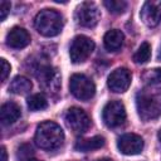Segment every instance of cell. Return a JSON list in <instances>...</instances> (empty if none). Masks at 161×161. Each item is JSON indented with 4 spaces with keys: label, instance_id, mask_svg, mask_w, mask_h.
<instances>
[{
    "label": "cell",
    "instance_id": "obj_1",
    "mask_svg": "<svg viewBox=\"0 0 161 161\" xmlns=\"http://www.w3.org/2000/svg\"><path fill=\"white\" fill-rule=\"evenodd\" d=\"M136 107L138 116L143 121H150L161 116V87L146 86L136 94Z\"/></svg>",
    "mask_w": 161,
    "mask_h": 161
},
{
    "label": "cell",
    "instance_id": "obj_2",
    "mask_svg": "<svg viewBox=\"0 0 161 161\" xmlns=\"http://www.w3.org/2000/svg\"><path fill=\"white\" fill-rule=\"evenodd\" d=\"M34 141L40 148L52 151L63 145L64 133L59 125L52 121H45L36 127Z\"/></svg>",
    "mask_w": 161,
    "mask_h": 161
},
{
    "label": "cell",
    "instance_id": "obj_3",
    "mask_svg": "<svg viewBox=\"0 0 161 161\" xmlns=\"http://www.w3.org/2000/svg\"><path fill=\"white\" fill-rule=\"evenodd\" d=\"M31 72L36 77L42 88L48 93H57L60 88V73L52 64L36 60L31 65Z\"/></svg>",
    "mask_w": 161,
    "mask_h": 161
},
{
    "label": "cell",
    "instance_id": "obj_4",
    "mask_svg": "<svg viewBox=\"0 0 161 161\" xmlns=\"http://www.w3.org/2000/svg\"><path fill=\"white\" fill-rule=\"evenodd\" d=\"M34 26L44 36H55L63 29V16L54 9H43L36 14Z\"/></svg>",
    "mask_w": 161,
    "mask_h": 161
},
{
    "label": "cell",
    "instance_id": "obj_5",
    "mask_svg": "<svg viewBox=\"0 0 161 161\" xmlns=\"http://www.w3.org/2000/svg\"><path fill=\"white\" fill-rule=\"evenodd\" d=\"M69 89L70 93L82 101L91 99L96 93V86L91 78L84 74H73L69 79Z\"/></svg>",
    "mask_w": 161,
    "mask_h": 161
},
{
    "label": "cell",
    "instance_id": "obj_6",
    "mask_svg": "<svg viewBox=\"0 0 161 161\" xmlns=\"http://www.w3.org/2000/svg\"><path fill=\"white\" fill-rule=\"evenodd\" d=\"M94 50V42L86 35H77L69 47V57L73 63L84 62Z\"/></svg>",
    "mask_w": 161,
    "mask_h": 161
},
{
    "label": "cell",
    "instance_id": "obj_7",
    "mask_svg": "<svg viewBox=\"0 0 161 161\" xmlns=\"http://www.w3.org/2000/svg\"><path fill=\"white\" fill-rule=\"evenodd\" d=\"M74 18H75V21L80 26L93 28L94 25H97L99 18H101V13H99V10L94 3L84 1L77 6L75 13H74Z\"/></svg>",
    "mask_w": 161,
    "mask_h": 161
},
{
    "label": "cell",
    "instance_id": "obj_8",
    "mask_svg": "<svg viewBox=\"0 0 161 161\" xmlns=\"http://www.w3.org/2000/svg\"><path fill=\"white\" fill-rule=\"evenodd\" d=\"M103 122L108 127H118L126 121V109L122 102L111 101L108 102L102 111Z\"/></svg>",
    "mask_w": 161,
    "mask_h": 161
},
{
    "label": "cell",
    "instance_id": "obj_9",
    "mask_svg": "<svg viewBox=\"0 0 161 161\" xmlns=\"http://www.w3.org/2000/svg\"><path fill=\"white\" fill-rule=\"evenodd\" d=\"M65 123L74 133H84L89 126L91 119L88 114L79 107H72L65 113Z\"/></svg>",
    "mask_w": 161,
    "mask_h": 161
},
{
    "label": "cell",
    "instance_id": "obj_10",
    "mask_svg": "<svg viewBox=\"0 0 161 161\" xmlns=\"http://www.w3.org/2000/svg\"><path fill=\"white\" fill-rule=\"evenodd\" d=\"M131 72L127 68H117L108 75V88L114 93L126 92L131 84Z\"/></svg>",
    "mask_w": 161,
    "mask_h": 161
},
{
    "label": "cell",
    "instance_id": "obj_11",
    "mask_svg": "<svg viewBox=\"0 0 161 161\" xmlns=\"http://www.w3.org/2000/svg\"><path fill=\"white\" fill-rule=\"evenodd\" d=\"M117 147L123 155H138L143 150V140L136 133H126L118 138Z\"/></svg>",
    "mask_w": 161,
    "mask_h": 161
},
{
    "label": "cell",
    "instance_id": "obj_12",
    "mask_svg": "<svg viewBox=\"0 0 161 161\" xmlns=\"http://www.w3.org/2000/svg\"><path fill=\"white\" fill-rule=\"evenodd\" d=\"M141 19L147 26H156L161 21V0L146 1L141 9Z\"/></svg>",
    "mask_w": 161,
    "mask_h": 161
},
{
    "label": "cell",
    "instance_id": "obj_13",
    "mask_svg": "<svg viewBox=\"0 0 161 161\" xmlns=\"http://www.w3.org/2000/svg\"><path fill=\"white\" fill-rule=\"evenodd\" d=\"M30 35L29 33L20 26H14L6 34V44L13 49H21L29 45Z\"/></svg>",
    "mask_w": 161,
    "mask_h": 161
},
{
    "label": "cell",
    "instance_id": "obj_14",
    "mask_svg": "<svg viewBox=\"0 0 161 161\" xmlns=\"http://www.w3.org/2000/svg\"><path fill=\"white\" fill-rule=\"evenodd\" d=\"M21 116V109L15 102H6L0 108V121L4 126H9L18 121Z\"/></svg>",
    "mask_w": 161,
    "mask_h": 161
},
{
    "label": "cell",
    "instance_id": "obj_15",
    "mask_svg": "<svg viewBox=\"0 0 161 161\" xmlns=\"http://www.w3.org/2000/svg\"><path fill=\"white\" fill-rule=\"evenodd\" d=\"M123 33L118 29H112V30H108L106 34H104V38H103V43H104V47L109 52H116L118 50L122 44H123Z\"/></svg>",
    "mask_w": 161,
    "mask_h": 161
},
{
    "label": "cell",
    "instance_id": "obj_16",
    "mask_svg": "<svg viewBox=\"0 0 161 161\" xmlns=\"http://www.w3.org/2000/svg\"><path fill=\"white\" fill-rule=\"evenodd\" d=\"M103 145H104V138L102 136H94L91 138H84V140L77 141L74 148L79 152H88V151L101 148Z\"/></svg>",
    "mask_w": 161,
    "mask_h": 161
},
{
    "label": "cell",
    "instance_id": "obj_17",
    "mask_svg": "<svg viewBox=\"0 0 161 161\" xmlns=\"http://www.w3.org/2000/svg\"><path fill=\"white\" fill-rule=\"evenodd\" d=\"M31 82L26 78V77H23V75H16L11 82H10V86H9V91L14 94H25L28 92H30L31 89Z\"/></svg>",
    "mask_w": 161,
    "mask_h": 161
},
{
    "label": "cell",
    "instance_id": "obj_18",
    "mask_svg": "<svg viewBox=\"0 0 161 161\" xmlns=\"http://www.w3.org/2000/svg\"><path fill=\"white\" fill-rule=\"evenodd\" d=\"M48 107V101L44 94L42 93H35L28 98V108L30 111H42Z\"/></svg>",
    "mask_w": 161,
    "mask_h": 161
},
{
    "label": "cell",
    "instance_id": "obj_19",
    "mask_svg": "<svg viewBox=\"0 0 161 161\" xmlns=\"http://www.w3.org/2000/svg\"><path fill=\"white\" fill-rule=\"evenodd\" d=\"M142 80L146 86H158L161 83V68L147 69L142 74Z\"/></svg>",
    "mask_w": 161,
    "mask_h": 161
},
{
    "label": "cell",
    "instance_id": "obj_20",
    "mask_svg": "<svg viewBox=\"0 0 161 161\" xmlns=\"http://www.w3.org/2000/svg\"><path fill=\"white\" fill-rule=\"evenodd\" d=\"M150 57H151V47L148 43L145 42L140 45L137 52L133 54V60L137 64H143L150 59Z\"/></svg>",
    "mask_w": 161,
    "mask_h": 161
},
{
    "label": "cell",
    "instance_id": "obj_21",
    "mask_svg": "<svg viewBox=\"0 0 161 161\" xmlns=\"http://www.w3.org/2000/svg\"><path fill=\"white\" fill-rule=\"evenodd\" d=\"M103 5L108 9L109 13L113 14H121L127 8V3L123 0H106L103 1Z\"/></svg>",
    "mask_w": 161,
    "mask_h": 161
},
{
    "label": "cell",
    "instance_id": "obj_22",
    "mask_svg": "<svg viewBox=\"0 0 161 161\" xmlns=\"http://www.w3.org/2000/svg\"><path fill=\"white\" fill-rule=\"evenodd\" d=\"M33 155V148H31V146L30 145H28V143H24V145H21L20 147H19V150H18V157H20L21 160H29L30 158V156Z\"/></svg>",
    "mask_w": 161,
    "mask_h": 161
},
{
    "label": "cell",
    "instance_id": "obj_23",
    "mask_svg": "<svg viewBox=\"0 0 161 161\" xmlns=\"http://www.w3.org/2000/svg\"><path fill=\"white\" fill-rule=\"evenodd\" d=\"M0 63H1V82H5L8 75H9V73H10L11 67H10V64L4 58L0 59Z\"/></svg>",
    "mask_w": 161,
    "mask_h": 161
},
{
    "label": "cell",
    "instance_id": "obj_24",
    "mask_svg": "<svg viewBox=\"0 0 161 161\" xmlns=\"http://www.w3.org/2000/svg\"><path fill=\"white\" fill-rule=\"evenodd\" d=\"M10 8H11V4L9 1H1L0 3V19L1 20L6 19V15L9 14Z\"/></svg>",
    "mask_w": 161,
    "mask_h": 161
},
{
    "label": "cell",
    "instance_id": "obj_25",
    "mask_svg": "<svg viewBox=\"0 0 161 161\" xmlns=\"http://www.w3.org/2000/svg\"><path fill=\"white\" fill-rule=\"evenodd\" d=\"M1 161H8V155H6V150L4 146L1 147Z\"/></svg>",
    "mask_w": 161,
    "mask_h": 161
},
{
    "label": "cell",
    "instance_id": "obj_26",
    "mask_svg": "<svg viewBox=\"0 0 161 161\" xmlns=\"http://www.w3.org/2000/svg\"><path fill=\"white\" fill-rule=\"evenodd\" d=\"M157 59L161 60V47H160V50H158V54H157Z\"/></svg>",
    "mask_w": 161,
    "mask_h": 161
},
{
    "label": "cell",
    "instance_id": "obj_27",
    "mask_svg": "<svg viewBox=\"0 0 161 161\" xmlns=\"http://www.w3.org/2000/svg\"><path fill=\"white\" fill-rule=\"evenodd\" d=\"M158 140H160V142H161V130L158 131Z\"/></svg>",
    "mask_w": 161,
    "mask_h": 161
},
{
    "label": "cell",
    "instance_id": "obj_28",
    "mask_svg": "<svg viewBox=\"0 0 161 161\" xmlns=\"http://www.w3.org/2000/svg\"><path fill=\"white\" fill-rule=\"evenodd\" d=\"M26 161H40V160H35V158H29V160H26Z\"/></svg>",
    "mask_w": 161,
    "mask_h": 161
},
{
    "label": "cell",
    "instance_id": "obj_29",
    "mask_svg": "<svg viewBox=\"0 0 161 161\" xmlns=\"http://www.w3.org/2000/svg\"><path fill=\"white\" fill-rule=\"evenodd\" d=\"M99 161H112V160H109V158H102V160H99Z\"/></svg>",
    "mask_w": 161,
    "mask_h": 161
}]
</instances>
